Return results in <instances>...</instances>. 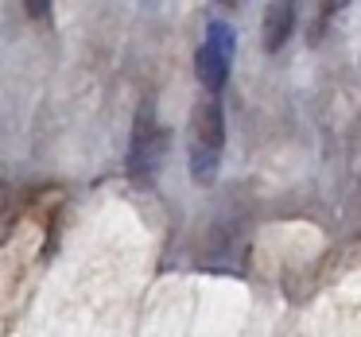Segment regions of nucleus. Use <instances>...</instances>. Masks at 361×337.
<instances>
[{"label":"nucleus","mask_w":361,"mask_h":337,"mask_svg":"<svg viewBox=\"0 0 361 337\" xmlns=\"http://www.w3.org/2000/svg\"><path fill=\"white\" fill-rule=\"evenodd\" d=\"M164 120H159L156 101H140L133 117V136H128V151H125V171L136 186H152V179L159 174V163H164Z\"/></svg>","instance_id":"2"},{"label":"nucleus","mask_w":361,"mask_h":337,"mask_svg":"<svg viewBox=\"0 0 361 337\" xmlns=\"http://www.w3.org/2000/svg\"><path fill=\"white\" fill-rule=\"evenodd\" d=\"M233 55H237V32L229 20H210L202 35V47L195 55V70H198V82H202L210 94H218L226 86L229 70H233Z\"/></svg>","instance_id":"3"},{"label":"nucleus","mask_w":361,"mask_h":337,"mask_svg":"<svg viewBox=\"0 0 361 337\" xmlns=\"http://www.w3.org/2000/svg\"><path fill=\"white\" fill-rule=\"evenodd\" d=\"M291 27H295V4H268L264 8V51L268 55H276L288 43Z\"/></svg>","instance_id":"4"},{"label":"nucleus","mask_w":361,"mask_h":337,"mask_svg":"<svg viewBox=\"0 0 361 337\" xmlns=\"http://www.w3.org/2000/svg\"><path fill=\"white\" fill-rule=\"evenodd\" d=\"M221 155H226V109H221L218 97H202L195 105V120H190V174L198 182H214L218 179Z\"/></svg>","instance_id":"1"}]
</instances>
